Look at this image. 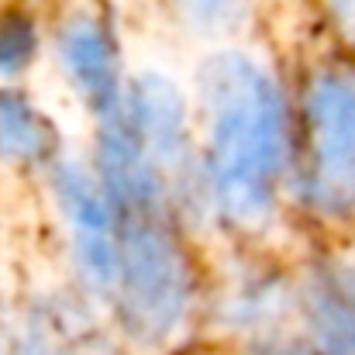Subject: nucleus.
I'll return each mask as SVG.
<instances>
[{
  "mask_svg": "<svg viewBox=\"0 0 355 355\" xmlns=\"http://www.w3.org/2000/svg\"><path fill=\"white\" fill-rule=\"evenodd\" d=\"M204 101L218 204L238 225H259L286 166L283 94L255 59L225 52L204 66Z\"/></svg>",
  "mask_w": 355,
  "mask_h": 355,
  "instance_id": "f257e3e1",
  "label": "nucleus"
},
{
  "mask_svg": "<svg viewBox=\"0 0 355 355\" xmlns=\"http://www.w3.org/2000/svg\"><path fill=\"white\" fill-rule=\"evenodd\" d=\"M114 286L121 314L141 342H166L190 307V269L159 207L121 214Z\"/></svg>",
  "mask_w": 355,
  "mask_h": 355,
  "instance_id": "f03ea898",
  "label": "nucleus"
},
{
  "mask_svg": "<svg viewBox=\"0 0 355 355\" xmlns=\"http://www.w3.org/2000/svg\"><path fill=\"white\" fill-rule=\"evenodd\" d=\"M307 193L314 207L345 214L355 207V76L324 69L304 97Z\"/></svg>",
  "mask_w": 355,
  "mask_h": 355,
  "instance_id": "7ed1b4c3",
  "label": "nucleus"
},
{
  "mask_svg": "<svg viewBox=\"0 0 355 355\" xmlns=\"http://www.w3.org/2000/svg\"><path fill=\"white\" fill-rule=\"evenodd\" d=\"M55 193H59V207L66 214V225L73 232V248H76L83 272L97 286L114 290L118 218H114L111 197L80 166H59L55 169Z\"/></svg>",
  "mask_w": 355,
  "mask_h": 355,
  "instance_id": "20e7f679",
  "label": "nucleus"
},
{
  "mask_svg": "<svg viewBox=\"0 0 355 355\" xmlns=\"http://www.w3.org/2000/svg\"><path fill=\"white\" fill-rule=\"evenodd\" d=\"M128 121L138 135V145L152 169L159 173H180L187 162V107L180 90L159 76L145 73L131 87V104H128Z\"/></svg>",
  "mask_w": 355,
  "mask_h": 355,
  "instance_id": "39448f33",
  "label": "nucleus"
},
{
  "mask_svg": "<svg viewBox=\"0 0 355 355\" xmlns=\"http://www.w3.org/2000/svg\"><path fill=\"white\" fill-rule=\"evenodd\" d=\"M59 55L76 83V90L87 97V104L101 114L111 118L121 111V76H118V52L104 24L94 17H73L66 21L59 35Z\"/></svg>",
  "mask_w": 355,
  "mask_h": 355,
  "instance_id": "423d86ee",
  "label": "nucleus"
},
{
  "mask_svg": "<svg viewBox=\"0 0 355 355\" xmlns=\"http://www.w3.org/2000/svg\"><path fill=\"white\" fill-rule=\"evenodd\" d=\"M307 321L324 355H355V276L321 269L307 290Z\"/></svg>",
  "mask_w": 355,
  "mask_h": 355,
  "instance_id": "0eeeda50",
  "label": "nucleus"
},
{
  "mask_svg": "<svg viewBox=\"0 0 355 355\" xmlns=\"http://www.w3.org/2000/svg\"><path fill=\"white\" fill-rule=\"evenodd\" d=\"M52 148V128L21 94H0V159H42Z\"/></svg>",
  "mask_w": 355,
  "mask_h": 355,
  "instance_id": "6e6552de",
  "label": "nucleus"
},
{
  "mask_svg": "<svg viewBox=\"0 0 355 355\" xmlns=\"http://www.w3.org/2000/svg\"><path fill=\"white\" fill-rule=\"evenodd\" d=\"M176 3L187 14V21L204 31H232L248 10L245 0H176Z\"/></svg>",
  "mask_w": 355,
  "mask_h": 355,
  "instance_id": "1a4fd4ad",
  "label": "nucleus"
},
{
  "mask_svg": "<svg viewBox=\"0 0 355 355\" xmlns=\"http://www.w3.org/2000/svg\"><path fill=\"white\" fill-rule=\"evenodd\" d=\"M31 28L24 21H7L0 24V73H10L17 69L28 55H31Z\"/></svg>",
  "mask_w": 355,
  "mask_h": 355,
  "instance_id": "9d476101",
  "label": "nucleus"
}]
</instances>
